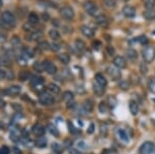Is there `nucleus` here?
<instances>
[{
	"label": "nucleus",
	"instance_id": "1",
	"mask_svg": "<svg viewBox=\"0 0 155 154\" xmlns=\"http://www.w3.org/2000/svg\"><path fill=\"white\" fill-rule=\"evenodd\" d=\"M1 22L3 26L6 27H13L16 25V17L11 11H3L1 14Z\"/></svg>",
	"mask_w": 155,
	"mask_h": 154
},
{
	"label": "nucleus",
	"instance_id": "2",
	"mask_svg": "<svg viewBox=\"0 0 155 154\" xmlns=\"http://www.w3.org/2000/svg\"><path fill=\"white\" fill-rule=\"evenodd\" d=\"M143 58H144L145 62L150 63L155 59V48L151 46H147L146 48L143 50Z\"/></svg>",
	"mask_w": 155,
	"mask_h": 154
},
{
	"label": "nucleus",
	"instance_id": "3",
	"mask_svg": "<svg viewBox=\"0 0 155 154\" xmlns=\"http://www.w3.org/2000/svg\"><path fill=\"white\" fill-rule=\"evenodd\" d=\"M60 15L61 17L65 20H72L74 17V9L69 6H63L62 8L60 9Z\"/></svg>",
	"mask_w": 155,
	"mask_h": 154
},
{
	"label": "nucleus",
	"instance_id": "4",
	"mask_svg": "<svg viewBox=\"0 0 155 154\" xmlns=\"http://www.w3.org/2000/svg\"><path fill=\"white\" fill-rule=\"evenodd\" d=\"M107 73L112 78V80H114V81L119 80L120 77H121V73L119 71V68L115 66V65H114V66H112V65L108 66L107 67Z\"/></svg>",
	"mask_w": 155,
	"mask_h": 154
},
{
	"label": "nucleus",
	"instance_id": "5",
	"mask_svg": "<svg viewBox=\"0 0 155 154\" xmlns=\"http://www.w3.org/2000/svg\"><path fill=\"white\" fill-rule=\"evenodd\" d=\"M84 8H85L86 13L90 16H95L96 11H97V5L93 1H87L84 3Z\"/></svg>",
	"mask_w": 155,
	"mask_h": 154
},
{
	"label": "nucleus",
	"instance_id": "6",
	"mask_svg": "<svg viewBox=\"0 0 155 154\" xmlns=\"http://www.w3.org/2000/svg\"><path fill=\"white\" fill-rule=\"evenodd\" d=\"M154 148V144L152 142H145L143 143V145L138 149V153L140 154H149L151 153V151Z\"/></svg>",
	"mask_w": 155,
	"mask_h": 154
},
{
	"label": "nucleus",
	"instance_id": "7",
	"mask_svg": "<svg viewBox=\"0 0 155 154\" xmlns=\"http://www.w3.org/2000/svg\"><path fill=\"white\" fill-rule=\"evenodd\" d=\"M95 21H96V23H97V25H99L102 28H108V27H109V25H110L109 19H108L107 16H105V15L96 16Z\"/></svg>",
	"mask_w": 155,
	"mask_h": 154
},
{
	"label": "nucleus",
	"instance_id": "8",
	"mask_svg": "<svg viewBox=\"0 0 155 154\" xmlns=\"http://www.w3.org/2000/svg\"><path fill=\"white\" fill-rule=\"evenodd\" d=\"M39 101H41V104L44 106H51V104H54L55 99H54L53 96H51L50 94H47V93H44L39 96Z\"/></svg>",
	"mask_w": 155,
	"mask_h": 154
},
{
	"label": "nucleus",
	"instance_id": "9",
	"mask_svg": "<svg viewBox=\"0 0 155 154\" xmlns=\"http://www.w3.org/2000/svg\"><path fill=\"white\" fill-rule=\"evenodd\" d=\"M43 64L44 67V71H46L49 74H55L57 73V67H56V65L54 63H52L51 61L46 60V61L43 62Z\"/></svg>",
	"mask_w": 155,
	"mask_h": 154
},
{
	"label": "nucleus",
	"instance_id": "10",
	"mask_svg": "<svg viewBox=\"0 0 155 154\" xmlns=\"http://www.w3.org/2000/svg\"><path fill=\"white\" fill-rule=\"evenodd\" d=\"M113 63H114V65L116 67H118L119 69L124 68V67H126V65H127L126 59L124 57H122V56H117V57H115L114 60H113Z\"/></svg>",
	"mask_w": 155,
	"mask_h": 154
},
{
	"label": "nucleus",
	"instance_id": "11",
	"mask_svg": "<svg viewBox=\"0 0 155 154\" xmlns=\"http://www.w3.org/2000/svg\"><path fill=\"white\" fill-rule=\"evenodd\" d=\"M4 93L6 95H9V96H15V95H18L21 93V87L18 85H13L4 91Z\"/></svg>",
	"mask_w": 155,
	"mask_h": 154
},
{
	"label": "nucleus",
	"instance_id": "12",
	"mask_svg": "<svg viewBox=\"0 0 155 154\" xmlns=\"http://www.w3.org/2000/svg\"><path fill=\"white\" fill-rule=\"evenodd\" d=\"M15 74L11 71L5 68H0V80H13Z\"/></svg>",
	"mask_w": 155,
	"mask_h": 154
},
{
	"label": "nucleus",
	"instance_id": "13",
	"mask_svg": "<svg viewBox=\"0 0 155 154\" xmlns=\"http://www.w3.org/2000/svg\"><path fill=\"white\" fill-rule=\"evenodd\" d=\"M122 14L126 18H133L135 16V8L131 5H125L122 9Z\"/></svg>",
	"mask_w": 155,
	"mask_h": 154
},
{
	"label": "nucleus",
	"instance_id": "14",
	"mask_svg": "<svg viewBox=\"0 0 155 154\" xmlns=\"http://www.w3.org/2000/svg\"><path fill=\"white\" fill-rule=\"evenodd\" d=\"M44 35L43 31L41 30H34V31H31L29 33V35H27V41H37V39L41 38Z\"/></svg>",
	"mask_w": 155,
	"mask_h": 154
},
{
	"label": "nucleus",
	"instance_id": "15",
	"mask_svg": "<svg viewBox=\"0 0 155 154\" xmlns=\"http://www.w3.org/2000/svg\"><path fill=\"white\" fill-rule=\"evenodd\" d=\"M81 32H82V34H83L84 36L88 37V38H91V37H93V36H94V34H95L94 33V30H93L92 28L86 26V25H84V26L81 27Z\"/></svg>",
	"mask_w": 155,
	"mask_h": 154
},
{
	"label": "nucleus",
	"instance_id": "16",
	"mask_svg": "<svg viewBox=\"0 0 155 154\" xmlns=\"http://www.w3.org/2000/svg\"><path fill=\"white\" fill-rule=\"evenodd\" d=\"M32 132L37 137H43L44 134V127L41 124H35L32 127Z\"/></svg>",
	"mask_w": 155,
	"mask_h": 154
},
{
	"label": "nucleus",
	"instance_id": "17",
	"mask_svg": "<svg viewBox=\"0 0 155 154\" xmlns=\"http://www.w3.org/2000/svg\"><path fill=\"white\" fill-rule=\"evenodd\" d=\"M95 81H96V84H98V85L102 86V87H105L107 84H108L105 78L103 77V74H96V76H95Z\"/></svg>",
	"mask_w": 155,
	"mask_h": 154
},
{
	"label": "nucleus",
	"instance_id": "18",
	"mask_svg": "<svg viewBox=\"0 0 155 154\" xmlns=\"http://www.w3.org/2000/svg\"><path fill=\"white\" fill-rule=\"evenodd\" d=\"M129 111L132 115H137L138 113V104L135 100H130L129 101Z\"/></svg>",
	"mask_w": 155,
	"mask_h": 154
},
{
	"label": "nucleus",
	"instance_id": "19",
	"mask_svg": "<svg viewBox=\"0 0 155 154\" xmlns=\"http://www.w3.org/2000/svg\"><path fill=\"white\" fill-rule=\"evenodd\" d=\"M143 16L146 20H153V19H155V9H146L143 13Z\"/></svg>",
	"mask_w": 155,
	"mask_h": 154
},
{
	"label": "nucleus",
	"instance_id": "20",
	"mask_svg": "<svg viewBox=\"0 0 155 154\" xmlns=\"http://www.w3.org/2000/svg\"><path fill=\"white\" fill-rule=\"evenodd\" d=\"M28 20H29L30 24H32V25H36V24H38V22H39L38 16H37L35 13H33V11L29 14V16H28Z\"/></svg>",
	"mask_w": 155,
	"mask_h": 154
},
{
	"label": "nucleus",
	"instance_id": "21",
	"mask_svg": "<svg viewBox=\"0 0 155 154\" xmlns=\"http://www.w3.org/2000/svg\"><path fill=\"white\" fill-rule=\"evenodd\" d=\"M30 82H31L32 85L35 86V87H37V86L41 85V84L44 83V78L38 77V76H33L31 78V80H30Z\"/></svg>",
	"mask_w": 155,
	"mask_h": 154
},
{
	"label": "nucleus",
	"instance_id": "22",
	"mask_svg": "<svg viewBox=\"0 0 155 154\" xmlns=\"http://www.w3.org/2000/svg\"><path fill=\"white\" fill-rule=\"evenodd\" d=\"M11 65V59L6 55L0 56V66H9Z\"/></svg>",
	"mask_w": 155,
	"mask_h": 154
},
{
	"label": "nucleus",
	"instance_id": "23",
	"mask_svg": "<svg viewBox=\"0 0 155 154\" xmlns=\"http://www.w3.org/2000/svg\"><path fill=\"white\" fill-rule=\"evenodd\" d=\"M58 60H59L61 63L67 64L70 61V57H69V55H67V54H65V53H63V54H59V55H58Z\"/></svg>",
	"mask_w": 155,
	"mask_h": 154
},
{
	"label": "nucleus",
	"instance_id": "24",
	"mask_svg": "<svg viewBox=\"0 0 155 154\" xmlns=\"http://www.w3.org/2000/svg\"><path fill=\"white\" fill-rule=\"evenodd\" d=\"M48 90L50 91L52 94H58V93L60 92L59 86H57L56 84H54V83H51L50 85L48 86Z\"/></svg>",
	"mask_w": 155,
	"mask_h": 154
},
{
	"label": "nucleus",
	"instance_id": "25",
	"mask_svg": "<svg viewBox=\"0 0 155 154\" xmlns=\"http://www.w3.org/2000/svg\"><path fill=\"white\" fill-rule=\"evenodd\" d=\"M118 136L123 142H128L129 141V136L128 134L124 129H118Z\"/></svg>",
	"mask_w": 155,
	"mask_h": 154
},
{
	"label": "nucleus",
	"instance_id": "26",
	"mask_svg": "<svg viewBox=\"0 0 155 154\" xmlns=\"http://www.w3.org/2000/svg\"><path fill=\"white\" fill-rule=\"evenodd\" d=\"M35 145L38 148H44V147L47 146V139L44 137H39L35 142Z\"/></svg>",
	"mask_w": 155,
	"mask_h": 154
},
{
	"label": "nucleus",
	"instance_id": "27",
	"mask_svg": "<svg viewBox=\"0 0 155 154\" xmlns=\"http://www.w3.org/2000/svg\"><path fill=\"white\" fill-rule=\"evenodd\" d=\"M49 35H50L51 38L54 39V41H58V39L60 38V33L56 29H51L50 31H49Z\"/></svg>",
	"mask_w": 155,
	"mask_h": 154
},
{
	"label": "nucleus",
	"instance_id": "28",
	"mask_svg": "<svg viewBox=\"0 0 155 154\" xmlns=\"http://www.w3.org/2000/svg\"><path fill=\"white\" fill-rule=\"evenodd\" d=\"M126 54H127V57L129 58V59H131V60H135V58L138 57L137 51L133 50V49H128L127 52H126Z\"/></svg>",
	"mask_w": 155,
	"mask_h": 154
},
{
	"label": "nucleus",
	"instance_id": "29",
	"mask_svg": "<svg viewBox=\"0 0 155 154\" xmlns=\"http://www.w3.org/2000/svg\"><path fill=\"white\" fill-rule=\"evenodd\" d=\"M63 99L65 100V101H67L69 104L70 100L74 99V94H72L70 91H65L64 93H63Z\"/></svg>",
	"mask_w": 155,
	"mask_h": 154
},
{
	"label": "nucleus",
	"instance_id": "30",
	"mask_svg": "<svg viewBox=\"0 0 155 154\" xmlns=\"http://www.w3.org/2000/svg\"><path fill=\"white\" fill-rule=\"evenodd\" d=\"M94 92L96 95L100 96V95H102L105 93V87H102L98 84H96V85H94Z\"/></svg>",
	"mask_w": 155,
	"mask_h": 154
},
{
	"label": "nucleus",
	"instance_id": "31",
	"mask_svg": "<svg viewBox=\"0 0 155 154\" xmlns=\"http://www.w3.org/2000/svg\"><path fill=\"white\" fill-rule=\"evenodd\" d=\"M76 47H77V49L79 51H84L85 50V43H84L83 41H81V39H77L76 41Z\"/></svg>",
	"mask_w": 155,
	"mask_h": 154
},
{
	"label": "nucleus",
	"instance_id": "32",
	"mask_svg": "<svg viewBox=\"0 0 155 154\" xmlns=\"http://www.w3.org/2000/svg\"><path fill=\"white\" fill-rule=\"evenodd\" d=\"M145 8L147 9H154L155 0H145Z\"/></svg>",
	"mask_w": 155,
	"mask_h": 154
},
{
	"label": "nucleus",
	"instance_id": "33",
	"mask_svg": "<svg viewBox=\"0 0 155 154\" xmlns=\"http://www.w3.org/2000/svg\"><path fill=\"white\" fill-rule=\"evenodd\" d=\"M103 3L108 8H114L116 6V1L115 0H103Z\"/></svg>",
	"mask_w": 155,
	"mask_h": 154
},
{
	"label": "nucleus",
	"instance_id": "34",
	"mask_svg": "<svg viewBox=\"0 0 155 154\" xmlns=\"http://www.w3.org/2000/svg\"><path fill=\"white\" fill-rule=\"evenodd\" d=\"M29 77H30V74L28 73V71H21L20 76H19V79H20V81L24 82V81H27L28 79H29Z\"/></svg>",
	"mask_w": 155,
	"mask_h": 154
},
{
	"label": "nucleus",
	"instance_id": "35",
	"mask_svg": "<svg viewBox=\"0 0 155 154\" xmlns=\"http://www.w3.org/2000/svg\"><path fill=\"white\" fill-rule=\"evenodd\" d=\"M33 68H34L36 71H38V73H41V71H44V64L41 63V62H35V63L33 64Z\"/></svg>",
	"mask_w": 155,
	"mask_h": 154
},
{
	"label": "nucleus",
	"instance_id": "36",
	"mask_svg": "<svg viewBox=\"0 0 155 154\" xmlns=\"http://www.w3.org/2000/svg\"><path fill=\"white\" fill-rule=\"evenodd\" d=\"M148 87L151 92L155 93V79L154 78H151L149 80V83H148Z\"/></svg>",
	"mask_w": 155,
	"mask_h": 154
},
{
	"label": "nucleus",
	"instance_id": "37",
	"mask_svg": "<svg viewBox=\"0 0 155 154\" xmlns=\"http://www.w3.org/2000/svg\"><path fill=\"white\" fill-rule=\"evenodd\" d=\"M98 110H99V112H100V113H102V114L107 113V111H108L107 104H105V102H103V101H102L99 104V106H98Z\"/></svg>",
	"mask_w": 155,
	"mask_h": 154
},
{
	"label": "nucleus",
	"instance_id": "38",
	"mask_svg": "<svg viewBox=\"0 0 155 154\" xmlns=\"http://www.w3.org/2000/svg\"><path fill=\"white\" fill-rule=\"evenodd\" d=\"M84 108H85L86 112L92 111V109H93L92 101H91V100H86V101H85V104H84Z\"/></svg>",
	"mask_w": 155,
	"mask_h": 154
},
{
	"label": "nucleus",
	"instance_id": "39",
	"mask_svg": "<svg viewBox=\"0 0 155 154\" xmlns=\"http://www.w3.org/2000/svg\"><path fill=\"white\" fill-rule=\"evenodd\" d=\"M119 87L122 88L123 90L128 89V87H129L128 81H126V80H122V81H120V83H119Z\"/></svg>",
	"mask_w": 155,
	"mask_h": 154
},
{
	"label": "nucleus",
	"instance_id": "40",
	"mask_svg": "<svg viewBox=\"0 0 155 154\" xmlns=\"http://www.w3.org/2000/svg\"><path fill=\"white\" fill-rule=\"evenodd\" d=\"M50 50L53 51V52H57V51L60 50V45L57 43H52L50 44Z\"/></svg>",
	"mask_w": 155,
	"mask_h": 154
},
{
	"label": "nucleus",
	"instance_id": "41",
	"mask_svg": "<svg viewBox=\"0 0 155 154\" xmlns=\"http://www.w3.org/2000/svg\"><path fill=\"white\" fill-rule=\"evenodd\" d=\"M38 48L41 49V50H48V49H50V45H49L47 41H41V43L38 44Z\"/></svg>",
	"mask_w": 155,
	"mask_h": 154
},
{
	"label": "nucleus",
	"instance_id": "42",
	"mask_svg": "<svg viewBox=\"0 0 155 154\" xmlns=\"http://www.w3.org/2000/svg\"><path fill=\"white\" fill-rule=\"evenodd\" d=\"M49 130H50L51 134H53V136H55V137H57L58 134H59V131H58V129L55 126H53V125H50V126H49Z\"/></svg>",
	"mask_w": 155,
	"mask_h": 154
},
{
	"label": "nucleus",
	"instance_id": "43",
	"mask_svg": "<svg viewBox=\"0 0 155 154\" xmlns=\"http://www.w3.org/2000/svg\"><path fill=\"white\" fill-rule=\"evenodd\" d=\"M11 44H13L14 46H18V45H20L21 44V41H20V38H19L18 36H14V37H11Z\"/></svg>",
	"mask_w": 155,
	"mask_h": 154
},
{
	"label": "nucleus",
	"instance_id": "44",
	"mask_svg": "<svg viewBox=\"0 0 155 154\" xmlns=\"http://www.w3.org/2000/svg\"><path fill=\"white\" fill-rule=\"evenodd\" d=\"M23 29L25 30V31H31L32 29H33V25L30 24L29 22L24 24V26H23Z\"/></svg>",
	"mask_w": 155,
	"mask_h": 154
},
{
	"label": "nucleus",
	"instance_id": "45",
	"mask_svg": "<svg viewBox=\"0 0 155 154\" xmlns=\"http://www.w3.org/2000/svg\"><path fill=\"white\" fill-rule=\"evenodd\" d=\"M140 71H141V73H142L143 74H147V71H148V67L145 65V63H141L140 65Z\"/></svg>",
	"mask_w": 155,
	"mask_h": 154
},
{
	"label": "nucleus",
	"instance_id": "46",
	"mask_svg": "<svg viewBox=\"0 0 155 154\" xmlns=\"http://www.w3.org/2000/svg\"><path fill=\"white\" fill-rule=\"evenodd\" d=\"M77 145H78V148L82 149V150H85V149H87V145H86V143H85V142H83V141L78 142Z\"/></svg>",
	"mask_w": 155,
	"mask_h": 154
},
{
	"label": "nucleus",
	"instance_id": "47",
	"mask_svg": "<svg viewBox=\"0 0 155 154\" xmlns=\"http://www.w3.org/2000/svg\"><path fill=\"white\" fill-rule=\"evenodd\" d=\"M0 154H9V149L6 146H2L0 148Z\"/></svg>",
	"mask_w": 155,
	"mask_h": 154
},
{
	"label": "nucleus",
	"instance_id": "48",
	"mask_svg": "<svg viewBox=\"0 0 155 154\" xmlns=\"http://www.w3.org/2000/svg\"><path fill=\"white\" fill-rule=\"evenodd\" d=\"M11 141H14V142H17L18 140H19V134H16L15 131H13L11 134Z\"/></svg>",
	"mask_w": 155,
	"mask_h": 154
},
{
	"label": "nucleus",
	"instance_id": "49",
	"mask_svg": "<svg viewBox=\"0 0 155 154\" xmlns=\"http://www.w3.org/2000/svg\"><path fill=\"white\" fill-rule=\"evenodd\" d=\"M41 18H43V20L44 21V22H47V21L50 20V16H49L48 13H44L43 15H41Z\"/></svg>",
	"mask_w": 155,
	"mask_h": 154
},
{
	"label": "nucleus",
	"instance_id": "50",
	"mask_svg": "<svg viewBox=\"0 0 155 154\" xmlns=\"http://www.w3.org/2000/svg\"><path fill=\"white\" fill-rule=\"evenodd\" d=\"M107 51H108V53H109L110 55H114V53H115V50L112 48L111 46H108L107 47Z\"/></svg>",
	"mask_w": 155,
	"mask_h": 154
},
{
	"label": "nucleus",
	"instance_id": "51",
	"mask_svg": "<svg viewBox=\"0 0 155 154\" xmlns=\"http://www.w3.org/2000/svg\"><path fill=\"white\" fill-rule=\"evenodd\" d=\"M138 41H141V44H143V45H144V44H147L148 39H147L146 36H142V37H140V38H138Z\"/></svg>",
	"mask_w": 155,
	"mask_h": 154
},
{
	"label": "nucleus",
	"instance_id": "52",
	"mask_svg": "<svg viewBox=\"0 0 155 154\" xmlns=\"http://www.w3.org/2000/svg\"><path fill=\"white\" fill-rule=\"evenodd\" d=\"M13 152L15 153V154H22V151L20 150V149H18V148H13Z\"/></svg>",
	"mask_w": 155,
	"mask_h": 154
},
{
	"label": "nucleus",
	"instance_id": "53",
	"mask_svg": "<svg viewBox=\"0 0 155 154\" xmlns=\"http://www.w3.org/2000/svg\"><path fill=\"white\" fill-rule=\"evenodd\" d=\"M69 153H70V154H81V153L79 152V151L76 150V149H70V150H69Z\"/></svg>",
	"mask_w": 155,
	"mask_h": 154
},
{
	"label": "nucleus",
	"instance_id": "54",
	"mask_svg": "<svg viewBox=\"0 0 155 154\" xmlns=\"http://www.w3.org/2000/svg\"><path fill=\"white\" fill-rule=\"evenodd\" d=\"M93 49H96V50H97L98 49V47L97 46H100V43L99 41H96V43H93Z\"/></svg>",
	"mask_w": 155,
	"mask_h": 154
},
{
	"label": "nucleus",
	"instance_id": "55",
	"mask_svg": "<svg viewBox=\"0 0 155 154\" xmlns=\"http://www.w3.org/2000/svg\"><path fill=\"white\" fill-rule=\"evenodd\" d=\"M4 107H5V101L0 99V108H4Z\"/></svg>",
	"mask_w": 155,
	"mask_h": 154
},
{
	"label": "nucleus",
	"instance_id": "56",
	"mask_svg": "<svg viewBox=\"0 0 155 154\" xmlns=\"http://www.w3.org/2000/svg\"><path fill=\"white\" fill-rule=\"evenodd\" d=\"M68 125H69V128H70V131H71V132H74H74H76V131H74V126H72V124H71V123H68Z\"/></svg>",
	"mask_w": 155,
	"mask_h": 154
},
{
	"label": "nucleus",
	"instance_id": "57",
	"mask_svg": "<svg viewBox=\"0 0 155 154\" xmlns=\"http://www.w3.org/2000/svg\"><path fill=\"white\" fill-rule=\"evenodd\" d=\"M93 128H94V125L91 124V125H90V127H89V130H88L89 134H92V132H93Z\"/></svg>",
	"mask_w": 155,
	"mask_h": 154
},
{
	"label": "nucleus",
	"instance_id": "58",
	"mask_svg": "<svg viewBox=\"0 0 155 154\" xmlns=\"http://www.w3.org/2000/svg\"><path fill=\"white\" fill-rule=\"evenodd\" d=\"M17 104H13V107H14V108H15L16 110H21V109H22L21 107L17 106Z\"/></svg>",
	"mask_w": 155,
	"mask_h": 154
},
{
	"label": "nucleus",
	"instance_id": "59",
	"mask_svg": "<svg viewBox=\"0 0 155 154\" xmlns=\"http://www.w3.org/2000/svg\"><path fill=\"white\" fill-rule=\"evenodd\" d=\"M2 4H3V0H0V8L2 6Z\"/></svg>",
	"mask_w": 155,
	"mask_h": 154
},
{
	"label": "nucleus",
	"instance_id": "60",
	"mask_svg": "<svg viewBox=\"0 0 155 154\" xmlns=\"http://www.w3.org/2000/svg\"><path fill=\"white\" fill-rule=\"evenodd\" d=\"M124 1H127V0H124Z\"/></svg>",
	"mask_w": 155,
	"mask_h": 154
}]
</instances>
